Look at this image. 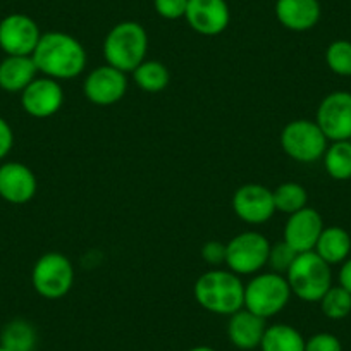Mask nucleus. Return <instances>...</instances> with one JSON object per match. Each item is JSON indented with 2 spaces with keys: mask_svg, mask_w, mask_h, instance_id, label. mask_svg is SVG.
I'll list each match as a JSON object with an SVG mask.
<instances>
[{
  "mask_svg": "<svg viewBox=\"0 0 351 351\" xmlns=\"http://www.w3.org/2000/svg\"><path fill=\"white\" fill-rule=\"evenodd\" d=\"M38 73L52 80H74L86 67V52L80 40L62 32L43 33L33 52Z\"/></svg>",
  "mask_w": 351,
  "mask_h": 351,
  "instance_id": "f257e3e1",
  "label": "nucleus"
},
{
  "mask_svg": "<svg viewBox=\"0 0 351 351\" xmlns=\"http://www.w3.org/2000/svg\"><path fill=\"white\" fill-rule=\"evenodd\" d=\"M195 300L204 310L217 315H228L245 308V285L241 276L231 271L204 272L193 288Z\"/></svg>",
  "mask_w": 351,
  "mask_h": 351,
  "instance_id": "f03ea898",
  "label": "nucleus"
},
{
  "mask_svg": "<svg viewBox=\"0 0 351 351\" xmlns=\"http://www.w3.org/2000/svg\"><path fill=\"white\" fill-rule=\"evenodd\" d=\"M148 35L136 21H123L114 26L104 40V57L107 64L123 73H133L147 60Z\"/></svg>",
  "mask_w": 351,
  "mask_h": 351,
  "instance_id": "7ed1b4c3",
  "label": "nucleus"
},
{
  "mask_svg": "<svg viewBox=\"0 0 351 351\" xmlns=\"http://www.w3.org/2000/svg\"><path fill=\"white\" fill-rule=\"evenodd\" d=\"M286 279L293 295L306 303H319L332 286L330 265L315 252L298 253Z\"/></svg>",
  "mask_w": 351,
  "mask_h": 351,
  "instance_id": "20e7f679",
  "label": "nucleus"
},
{
  "mask_svg": "<svg viewBox=\"0 0 351 351\" xmlns=\"http://www.w3.org/2000/svg\"><path fill=\"white\" fill-rule=\"evenodd\" d=\"M291 295L286 276L258 272L245 285V308L267 320L286 308Z\"/></svg>",
  "mask_w": 351,
  "mask_h": 351,
  "instance_id": "39448f33",
  "label": "nucleus"
},
{
  "mask_svg": "<svg viewBox=\"0 0 351 351\" xmlns=\"http://www.w3.org/2000/svg\"><path fill=\"white\" fill-rule=\"evenodd\" d=\"M279 141L289 158L302 164H312L324 157L329 140L315 121L295 119L282 128Z\"/></svg>",
  "mask_w": 351,
  "mask_h": 351,
  "instance_id": "423d86ee",
  "label": "nucleus"
},
{
  "mask_svg": "<svg viewBox=\"0 0 351 351\" xmlns=\"http://www.w3.org/2000/svg\"><path fill=\"white\" fill-rule=\"evenodd\" d=\"M33 289L47 300H59L74 285V267L71 260L59 252L40 256L32 271Z\"/></svg>",
  "mask_w": 351,
  "mask_h": 351,
  "instance_id": "0eeeda50",
  "label": "nucleus"
},
{
  "mask_svg": "<svg viewBox=\"0 0 351 351\" xmlns=\"http://www.w3.org/2000/svg\"><path fill=\"white\" fill-rule=\"evenodd\" d=\"M271 241L256 231H245L226 243V265L238 276H255L267 265Z\"/></svg>",
  "mask_w": 351,
  "mask_h": 351,
  "instance_id": "6e6552de",
  "label": "nucleus"
},
{
  "mask_svg": "<svg viewBox=\"0 0 351 351\" xmlns=\"http://www.w3.org/2000/svg\"><path fill=\"white\" fill-rule=\"evenodd\" d=\"M315 123L329 141L351 140V93L339 90L324 97Z\"/></svg>",
  "mask_w": 351,
  "mask_h": 351,
  "instance_id": "1a4fd4ad",
  "label": "nucleus"
},
{
  "mask_svg": "<svg viewBox=\"0 0 351 351\" xmlns=\"http://www.w3.org/2000/svg\"><path fill=\"white\" fill-rule=\"evenodd\" d=\"M232 210L246 224H265L276 214L272 190L256 183L243 184L232 195Z\"/></svg>",
  "mask_w": 351,
  "mask_h": 351,
  "instance_id": "9d476101",
  "label": "nucleus"
},
{
  "mask_svg": "<svg viewBox=\"0 0 351 351\" xmlns=\"http://www.w3.org/2000/svg\"><path fill=\"white\" fill-rule=\"evenodd\" d=\"M42 38L35 19L26 14H9L0 21V49L5 56H33Z\"/></svg>",
  "mask_w": 351,
  "mask_h": 351,
  "instance_id": "9b49d317",
  "label": "nucleus"
},
{
  "mask_svg": "<svg viewBox=\"0 0 351 351\" xmlns=\"http://www.w3.org/2000/svg\"><path fill=\"white\" fill-rule=\"evenodd\" d=\"M83 92L84 97L95 106H114L123 100L128 92L126 73L109 64L95 67L84 80Z\"/></svg>",
  "mask_w": 351,
  "mask_h": 351,
  "instance_id": "f8f14e48",
  "label": "nucleus"
},
{
  "mask_svg": "<svg viewBox=\"0 0 351 351\" xmlns=\"http://www.w3.org/2000/svg\"><path fill=\"white\" fill-rule=\"evenodd\" d=\"M64 104L62 86L52 77H35L21 93V106L28 116L47 119L56 116Z\"/></svg>",
  "mask_w": 351,
  "mask_h": 351,
  "instance_id": "ddd939ff",
  "label": "nucleus"
},
{
  "mask_svg": "<svg viewBox=\"0 0 351 351\" xmlns=\"http://www.w3.org/2000/svg\"><path fill=\"white\" fill-rule=\"evenodd\" d=\"M188 25L204 36H217L229 26L231 11L226 0H188Z\"/></svg>",
  "mask_w": 351,
  "mask_h": 351,
  "instance_id": "4468645a",
  "label": "nucleus"
},
{
  "mask_svg": "<svg viewBox=\"0 0 351 351\" xmlns=\"http://www.w3.org/2000/svg\"><path fill=\"white\" fill-rule=\"evenodd\" d=\"M324 228L326 226L322 215L315 208L305 207L289 215L282 231V239L298 253L313 252Z\"/></svg>",
  "mask_w": 351,
  "mask_h": 351,
  "instance_id": "2eb2a0df",
  "label": "nucleus"
},
{
  "mask_svg": "<svg viewBox=\"0 0 351 351\" xmlns=\"http://www.w3.org/2000/svg\"><path fill=\"white\" fill-rule=\"evenodd\" d=\"M38 183L28 165L4 162L0 165V197L12 205H25L36 195Z\"/></svg>",
  "mask_w": 351,
  "mask_h": 351,
  "instance_id": "dca6fc26",
  "label": "nucleus"
},
{
  "mask_svg": "<svg viewBox=\"0 0 351 351\" xmlns=\"http://www.w3.org/2000/svg\"><path fill=\"white\" fill-rule=\"evenodd\" d=\"M265 329H267V320L246 308H241L229 317L228 336L238 350L250 351L260 348Z\"/></svg>",
  "mask_w": 351,
  "mask_h": 351,
  "instance_id": "f3484780",
  "label": "nucleus"
},
{
  "mask_svg": "<svg viewBox=\"0 0 351 351\" xmlns=\"http://www.w3.org/2000/svg\"><path fill=\"white\" fill-rule=\"evenodd\" d=\"M322 9L319 0H278L276 16L291 32H308L319 23Z\"/></svg>",
  "mask_w": 351,
  "mask_h": 351,
  "instance_id": "a211bd4d",
  "label": "nucleus"
},
{
  "mask_svg": "<svg viewBox=\"0 0 351 351\" xmlns=\"http://www.w3.org/2000/svg\"><path fill=\"white\" fill-rule=\"evenodd\" d=\"M38 74L32 56H8L0 62V88L9 93H23Z\"/></svg>",
  "mask_w": 351,
  "mask_h": 351,
  "instance_id": "6ab92c4d",
  "label": "nucleus"
},
{
  "mask_svg": "<svg viewBox=\"0 0 351 351\" xmlns=\"http://www.w3.org/2000/svg\"><path fill=\"white\" fill-rule=\"evenodd\" d=\"M313 252L327 262L329 265H337L348 260L351 252V236L350 232L339 226H329L324 228L320 232L319 241H317Z\"/></svg>",
  "mask_w": 351,
  "mask_h": 351,
  "instance_id": "aec40b11",
  "label": "nucleus"
},
{
  "mask_svg": "<svg viewBox=\"0 0 351 351\" xmlns=\"http://www.w3.org/2000/svg\"><path fill=\"white\" fill-rule=\"evenodd\" d=\"M305 337L288 324H274L265 329L260 343L262 351H305Z\"/></svg>",
  "mask_w": 351,
  "mask_h": 351,
  "instance_id": "412c9836",
  "label": "nucleus"
},
{
  "mask_svg": "<svg viewBox=\"0 0 351 351\" xmlns=\"http://www.w3.org/2000/svg\"><path fill=\"white\" fill-rule=\"evenodd\" d=\"M0 344L9 351H33L36 346V330L28 320L14 319L2 329Z\"/></svg>",
  "mask_w": 351,
  "mask_h": 351,
  "instance_id": "4be33fe9",
  "label": "nucleus"
},
{
  "mask_svg": "<svg viewBox=\"0 0 351 351\" xmlns=\"http://www.w3.org/2000/svg\"><path fill=\"white\" fill-rule=\"evenodd\" d=\"M324 167L336 181L351 180V140L332 141L324 154Z\"/></svg>",
  "mask_w": 351,
  "mask_h": 351,
  "instance_id": "5701e85b",
  "label": "nucleus"
},
{
  "mask_svg": "<svg viewBox=\"0 0 351 351\" xmlns=\"http://www.w3.org/2000/svg\"><path fill=\"white\" fill-rule=\"evenodd\" d=\"M134 83L140 90L147 93H158L165 90L171 81L169 69L158 60H143L136 69L133 71Z\"/></svg>",
  "mask_w": 351,
  "mask_h": 351,
  "instance_id": "b1692460",
  "label": "nucleus"
},
{
  "mask_svg": "<svg viewBox=\"0 0 351 351\" xmlns=\"http://www.w3.org/2000/svg\"><path fill=\"white\" fill-rule=\"evenodd\" d=\"M274 195V205L276 212H282V214H295V212L302 210L308 204V193H306L305 188L300 183H282L272 191Z\"/></svg>",
  "mask_w": 351,
  "mask_h": 351,
  "instance_id": "393cba45",
  "label": "nucleus"
},
{
  "mask_svg": "<svg viewBox=\"0 0 351 351\" xmlns=\"http://www.w3.org/2000/svg\"><path fill=\"white\" fill-rule=\"evenodd\" d=\"M320 310L330 320L346 319L351 313V293L343 286H330L320 300Z\"/></svg>",
  "mask_w": 351,
  "mask_h": 351,
  "instance_id": "a878e982",
  "label": "nucleus"
},
{
  "mask_svg": "<svg viewBox=\"0 0 351 351\" xmlns=\"http://www.w3.org/2000/svg\"><path fill=\"white\" fill-rule=\"evenodd\" d=\"M327 67L337 76H351V42L336 40L326 50Z\"/></svg>",
  "mask_w": 351,
  "mask_h": 351,
  "instance_id": "bb28decb",
  "label": "nucleus"
},
{
  "mask_svg": "<svg viewBox=\"0 0 351 351\" xmlns=\"http://www.w3.org/2000/svg\"><path fill=\"white\" fill-rule=\"evenodd\" d=\"M298 256V252L293 250L288 243L282 239V241L274 243L271 245V252H269V258H267V265L271 267L272 272L276 274H288L289 267L293 265L295 258Z\"/></svg>",
  "mask_w": 351,
  "mask_h": 351,
  "instance_id": "cd10ccee",
  "label": "nucleus"
},
{
  "mask_svg": "<svg viewBox=\"0 0 351 351\" xmlns=\"http://www.w3.org/2000/svg\"><path fill=\"white\" fill-rule=\"evenodd\" d=\"M154 8L160 18L172 21V19L184 18L188 0H154Z\"/></svg>",
  "mask_w": 351,
  "mask_h": 351,
  "instance_id": "c85d7f7f",
  "label": "nucleus"
},
{
  "mask_svg": "<svg viewBox=\"0 0 351 351\" xmlns=\"http://www.w3.org/2000/svg\"><path fill=\"white\" fill-rule=\"evenodd\" d=\"M305 351H343V344L334 334L319 332L305 341Z\"/></svg>",
  "mask_w": 351,
  "mask_h": 351,
  "instance_id": "c756f323",
  "label": "nucleus"
},
{
  "mask_svg": "<svg viewBox=\"0 0 351 351\" xmlns=\"http://www.w3.org/2000/svg\"><path fill=\"white\" fill-rule=\"evenodd\" d=\"M202 258L208 265H221V263H226V243L207 241L202 246Z\"/></svg>",
  "mask_w": 351,
  "mask_h": 351,
  "instance_id": "7c9ffc66",
  "label": "nucleus"
},
{
  "mask_svg": "<svg viewBox=\"0 0 351 351\" xmlns=\"http://www.w3.org/2000/svg\"><path fill=\"white\" fill-rule=\"evenodd\" d=\"M14 145V133L4 117H0V160L9 155Z\"/></svg>",
  "mask_w": 351,
  "mask_h": 351,
  "instance_id": "2f4dec72",
  "label": "nucleus"
},
{
  "mask_svg": "<svg viewBox=\"0 0 351 351\" xmlns=\"http://www.w3.org/2000/svg\"><path fill=\"white\" fill-rule=\"evenodd\" d=\"M339 286L351 293V258L344 260L339 271Z\"/></svg>",
  "mask_w": 351,
  "mask_h": 351,
  "instance_id": "473e14b6",
  "label": "nucleus"
},
{
  "mask_svg": "<svg viewBox=\"0 0 351 351\" xmlns=\"http://www.w3.org/2000/svg\"><path fill=\"white\" fill-rule=\"evenodd\" d=\"M188 351H217V350H214V348H210V346H195Z\"/></svg>",
  "mask_w": 351,
  "mask_h": 351,
  "instance_id": "72a5a7b5",
  "label": "nucleus"
},
{
  "mask_svg": "<svg viewBox=\"0 0 351 351\" xmlns=\"http://www.w3.org/2000/svg\"><path fill=\"white\" fill-rule=\"evenodd\" d=\"M0 351H9V350H8V348L2 346V344H0Z\"/></svg>",
  "mask_w": 351,
  "mask_h": 351,
  "instance_id": "f704fd0d",
  "label": "nucleus"
}]
</instances>
